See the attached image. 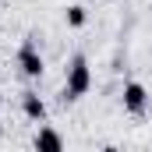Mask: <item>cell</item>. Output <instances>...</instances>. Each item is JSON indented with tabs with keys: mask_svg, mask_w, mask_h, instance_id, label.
<instances>
[{
	"mask_svg": "<svg viewBox=\"0 0 152 152\" xmlns=\"http://www.w3.org/2000/svg\"><path fill=\"white\" fill-rule=\"evenodd\" d=\"M21 113L28 117V120H36V124H46V103H42V96L25 92L21 96Z\"/></svg>",
	"mask_w": 152,
	"mask_h": 152,
	"instance_id": "5b68a950",
	"label": "cell"
},
{
	"mask_svg": "<svg viewBox=\"0 0 152 152\" xmlns=\"http://www.w3.org/2000/svg\"><path fill=\"white\" fill-rule=\"evenodd\" d=\"M88 88H92V67L81 53H75L67 67V81H64V103H78L81 96H88Z\"/></svg>",
	"mask_w": 152,
	"mask_h": 152,
	"instance_id": "6da1fadb",
	"label": "cell"
},
{
	"mask_svg": "<svg viewBox=\"0 0 152 152\" xmlns=\"http://www.w3.org/2000/svg\"><path fill=\"white\" fill-rule=\"evenodd\" d=\"M32 145H36L39 152H60L64 149V138H60V131H53L50 124H42L36 131V138H32Z\"/></svg>",
	"mask_w": 152,
	"mask_h": 152,
	"instance_id": "277c9868",
	"label": "cell"
},
{
	"mask_svg": "<svg viewBox=\"0 0 152 152\" xmlns=\"http://www.w3.org/2000/svg\"><path fill=\"white\" fill-rule=\"evenodd\" d=\"M18 71L25 78H42V71H46V64H42V53H39V46L32 42V36L25 39L21 46H18Z\"/></svg>",
	"mask_w": 152,
	"mask_h": 152,
	"instance_id": "7a4b0ae2",
	"label": "cell"
},
{
	"mask_svg": "<svg viewBox=\"0 0 152 152\" xmlns=\"http://www.w3.org/2000/svg\"><path fill=\"white\" fill-rule=\"evenodd\" d=\"M64 21H67V25H71V28H81V25H85V21H88V11H85V7H81V4H71V7H67V11H64Z\"/></svg>",
	"mask_w": 152,
	"mask_h": 152,
	"instance_id": "8992f818",
	"label": "cell"
},
{
	"mask_svg": "<svg viewBox=\"0 0 152 152\" xmlns=\"http://www.w3.org/2000/svg\"><path fill=\"white\" fill-rule=\"evenodd\" d=\"M145 106H149V92H145V85H142V81H127V85H124V110H127L131 117H142Z\"/></svg>",
	"mask_w": 152,
	"mask_h": 152,
	"instance_id": "3957f363",
	"label": "cell"
}]
</instances>
